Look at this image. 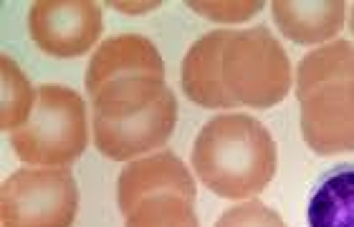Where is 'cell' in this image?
Masks as SVG:
<instances>
[{"label": "cell", "mask_w": 354, "mask_h": 227, "mask_svg": "<svg viewBox=\"0 0 354 227\" xmlns=\"http://www.w3.org/2000/svg\"><path fill=\"white\" fill-rule=\"evenodd\" d=\"M94 101V144L114 161L160 149L175 132L177 101L155 76H122L91 96Z\"/></svg>", "instance_id": "obj_1"}, {"label": "cell", "mask_w": 354, "mask_h": 227, "mask_svg": "<svg viewBox=\"0 0 354 227\" xmlns=\"http://www.w3.org/2000/svg\"><path fill=\"white\" fill-rule=\"evenodd\" d=\"M276 144L259 119L221 114L200 129L192 144V169L207 190L225 199H248L276 175Z\"/></svg>", "instance_id": "obj_2"}, {"label": "cell", "mask_w": 354, "mask_h": 227, "mask_svg": "<svg viewBox=\"0 0 354 227\" xmlns=\"http://www.w3.org/2000/svg\"><path fill=\"white\" fill-rule=\"evenodd\" d=\"M301 137L319 157L354 152V46L334 41L296 66Z\"/></svg>", "instance_id": "obj_3"}, {"label": "cell", "mask_w": 354, "mask_h": 227, "mask_svg": "<svg viewBox=\"0 0 354 227\" xmlns=\"http://www.w3.org/2000/svg\"><path fill=\"white\" fill-rule=\"evenodd\" d=\"M15 157L30 167L64 169L74 164L88 144L86 103L74 88L61 83L38 86L30 119L10 134Z\"/></svg>", "instance_id": "obj_4"}, {"label": "cell", "mask_w": 354, "mask_h": 227, "mask_svg": "<svg viewBox=\"0 0 354 227\" xmlns=\"http://www.w3.org/2000/svg\"><path fill=\"white\" fill-rule=\"evenodd\" d=\"M223 81L236 106L271 109L288 96L294 74L283 46L259 26L230 33L223 51Z\"/></svg>", "instance_id": "obj_5"}, {"label": "cell", "mask_w": 354, "mask_h": 227, "mask_svg": "<svg viewBox=\"0 0 354 227\" xmlns=\"http://www.w3.org/2000/svg\"><path fill=\"white\" fill-rule=\"evenodd\" d=\"M79 187L68 169H18L3 182V227H74Z\"/></svg>", "instance_id": "obj_6"}, {"label": "cell", "mask_w": 354, "mask_h": 227, "mask_svg": "<svg viewBox=\"0 0 354 227\" xmlns=\"http://www.w3.org/2000/svg\"><path fill=\"white\" fill-rule=\"evenodd\" d=\"M28 30L48 56H84L104 30L102 8L91 0H36L28 10Z\"/></svg>", "instance_id": "obj_7"}, {"label": "cell", "mask_w": 354, "mask_h": 227, "mask_svg": "<svg viewBox=\"0 0 354 227\" xmlns=\"http://www.w3.org/2000/svg\"><path fill=\"white\" fill-rule=\"evenodd\" d=\"M183 195L195 202V182L190 169L172 152L149 154L145 159H132L117 179V202L122 215H129L145 197L152 195Z\"/></svg>", "instance_id": "obj_8"}, {"label": "cell", "mask_w": 354, "mask_h": 227, "mask_svg": "<svg viewBox=\"0 0 354 227\" xmlns=\"http://www.w3.org/2000/svg\"><path fill=\"white\" fill-rule=\"evenodd\" d=\"M122 76H155L165 79V63L157 46L145 36H124L106 38L94 51L86 66L84 86L91 96L109 81L122 79Z\"/></svg>", "instance_id": "obj_9"}, {"label": "cell", "mask_w": 354, "mask_h": 227, "mask_svg": "<svg viewBox=\"0 0 354 227\" xmlns=\"http://www.w3.org/2000/svg\"><path fill=\"white\" fill-rule=\"evenodd\" d=\"M233 30H213L190 46L180 66L183 91L203 109H233L225 81H223V51Z\"/></svg>", "instance_id": "obj_10"}, {"label": "cell", "mask_w": 354, "mask_h": 227, "mask_svg": "<svg viewBox=\"0 0 354 227\" xmlns=\"http://www.w3.org/2000/svg\"><path fill=\"white\" fill-rule=\"evenodd\" d=\"M273 23L288 41L301 46L324 43L344 28L347 6L342 0L326 3H299V0H276L271 3Z\"/></svg>", "instance_id": "obj_11"}, {"label": "cell", "mask_w": 354, "mask_h": 227, "mask_svg": "<svg viewBox=\"0 0 354 227\" xmlns=\"http://www.w3.org/2000/svg\"><path fill=\"white\" fill-rule=\"evenodd\" d=\"M309 227H354V164L337 167L311 195Z\"/></svg>", "instance_id": "obj_12"}, {"label": "cell", "mask_w": 354, "mask_h": 227, "mask_svg": "<svg viewBox=\"0 0 354 227\" xmlns=\"http://www.w3.org/2000/svg\"><path fill=\"white\" fill-rule=\"evenodd\" d=\"M38 91L10 56L0 59V129L18 132L36 109Z\"/></svg>", "instance_id": "obj_13"}, {"label": "cell", "mask_w": 354, "mask_h": 227, "mask_svg": "<svg viewBox=\"0 0 354 227\" xmlns=\"http://www.w3.org/2000/svg\"><path fill=\"white\" fill-rule=\"evenodd\" d=\"M192 205V199L172 192L152 195L127 215L124 227H200Z\"/></svg>", "instance_id": "obj_14"}, {"label": "cell", "mask_w": 354, "mask_h": 227, "mask_svg": "<svg viewBox=\"0 0 354 227\" xmlns=\"http://www.w3.org/2000/svg\"><path fill=\"white\" fill-rule=\"evenodd\" d=\"M215 227H286L279 213L266 207L259 199H248L230 207L218 217Z\"/></svg>", "instance_id": "obj_15"}, {"label": "cell", "mask_w": 354, "mask_h": 227, "mask_svg": "<svg viewBox=\"0 0 354 227\" xmlns=\"http://www.w3.org/2000/svg\"><path fill=\"white\" fill-rule=\"evenodd\" d=\"M187 8H190L192 13H198L215 23H243L248 18H253V15H259L263 3L261 0H243V3H233V0H223V3L190 0Z\"/></svg>", "instance_id": "obj_16"}, {"label": "cell", "mask_w": 354, "mask_h": 227, "mask_svg": "<svg viewBox=\"0 0 354 227\" xmlns=\"http://www.w3.org/2000/svg\"><path fill=\"white\" fill-rule=\"evenodd\" d=\"M111 8H117L122 13H147V10H157L160 3H111Z\"/></svg>", "instance_id": "obj_17"}, {"label": "cell", "mask_w": 354, "mask_h": 227, "mask_svg": "<svg viewBox=\"0 0 354 227\" xmlns=\"http://www.w3.org/2000/svg\"><path fill=\"white\" fill-rule=\"evenodd\" d=\"M352 30H354V8H352Z\"/></svg>", "instance_id": "obj_18"}]
</instances>
